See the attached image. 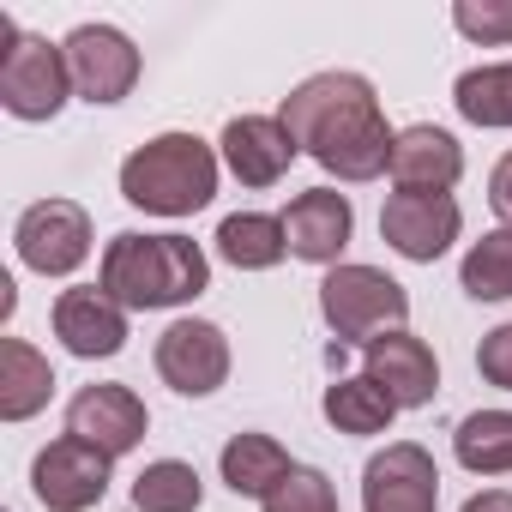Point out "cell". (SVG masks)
<instances>
[{"label":"cell","mask_w":512,"mask_h":512,"mask_svg":"<svg viewBox=\"0 0 512 512\" xmlns=\"http://www.w3.org/2000/svg\"><path fill=\"white\" fill-rule=\"evenodd\" d=\"M278 121L296 139V151H308L338 181H374V175L392 169L398 133L386 127L380 97H374V85L362 73H314V79H302L284 97Z\"/></svg>","instance_id":"cell-1"},{"label":"cell","mask_w":512,"mask_h":512,"mask_svg":"<svg viewBox=\"0 0 512 512\" xmlns=\"http://www.w3.org/2000/svg\"><path fill=\"white\" fill-rule=\"evenodd\" d=\"M211 284V260L205 247L187 241V235H115L103 247V272H97V290L121 308H181L193 296H205Z\"/></svg>","instance_id":"cell-2"},{"label":"cell","mask_w":512,"mask_h":512,"mask_svg":"<svg viewBox=\"0 0 512 512\" xmlns=\"http://www.w3.org/2000/svg\"><path fill=\"white\" fill-rule=\"evenodd\" d=\"M217 193V151L199 133H157L121 163V199L157 217H193Z\"/></svg>","instance_id":"cell-3"},{"label":"cell","mask_w":512,"mask_h":512,"mask_svg":"<svg viewBox=\"0 0 512 512\" xmlns=\"http://www.w3.org/2000/svg\"><path fill=\"white\" fill-rule=\"evenodd\" d=\"M320 314L338 332V344H368V338L404 326L410 290L398 278H386L380 266H332L320 284Z\"/></svg>","instance_id":"cell-4"},{"label":"cell","mask_w":512,"mask_h":512,"mask_svg":"<svg viewBox=\"0 0 512 512\" xmlns=\"http://www.w3.org/2000/svg\"><path fill=\"white\" fill-rule=\"evenodd\" d=\"M0 37H7V55H0V103L19 121H55L73 73H67V49H55L49 37H25L13 19H0Z\"/></svg>","instance_id":"cell-5"},{"label":"cell","mask_w":512,"mask_h":512,"mask_svg":"<svg viewBox=\"0 0 512 512\" xmlns=\"http://www.w3.org/2000/svg\"><path fill=\"white\" fill-rule=\"evenodd\" d=\"M13 241H19V260H25L31 272L67 278V272H79V266L91 260V217H85V205H73V199H37V205L19 217Z\"/></svg>","instance_id":"cell-6"},{"label":"cell","mask_w":512,"mask_h":512,"mask_svg":"<svg viewBox=\"0 0 512 512\" xmlns=\"http://www.w3.org/2000/svg\"><path fill=\"white\" fill-rule=\"evenodd\" d=\"M109 452H97L91 440H79V434H61V440H49L43 452H37V464H31V488H37V500L49 506V512H85V506H97L103 494H109Z\"/></svg>","instance_id":"cell-7"},{"label":"cell","mask_w":512,"mask_h":512,"mask_svg":"<svg viewBox=\"0 0 512 512\" xmlns=\"http://www.w3.org/2000/svg\"><path fill=\"white\" fill-rule=\"evenodd\" d=\"M362 512H440V470L428 446L392 440L362 470Z\"/></svg>","instance_id":"cell-8"},{"label":"cell","mask_w":512,"mask_h":512,"mask_svg":"<svg viewBox=\"0 0 512 512\" xmlns=\"http://www.w3.org/2000/svg\"><path fill=\"white\" fill-rule=\"evenodd\" d=\"M458 229H464V211L452 193H392L380 211V235L392 241V253H404L416 266H434L458 241Z\"/></svg>","instance_id":"cell-9"},{"label":"cell","mask_w":512,"mask_h":512,"mask_svg":"<svg viewBox=\"0 0 512 512\" xmlns=\"http://www.w3.org/2000/svg\"><path fill=\"white\" fill-rule=\"evenodd\" d=\"M67 73L85 103H121L139 85V49L115 25H79L67 43Z\"/></svg>","instance_id":"cell-10"},{"label":"cell","mask_w":512,"mask_h":512,"mask_svg":"<svg viewBox=\"0 0 512 512\" xmlns=\"http://www.w3.org/2000/svg\"><path fill=\"white\" fill-rule=\"evenodd\" d=\"M157 374L181 398H211L229 380V338L211 320H175L157 338Z\"/></svg>","instance_id":"cell-11"},{"label":"cell","mask_w":512,"mask_h":512,"mask_svg":"<svg viewBox=\"0 0 512 512\" xmlns=\"http://www.w3.org/2000/svg\"><path fill=\"white\" fill-rule=\"evenodd\" d=\"M362 362H368V380L398 404V410H422V404H434V392H440V362H434V350L416 338V332H380V338H368L362 344Z\"/></svg>","instance_id":"cell-12"},{"label":"cell","mask_w":512,"mask_h":512,"mask_svg":"<svg viewBox=\"0 0 512 512\" xmlns=\"http://www.w3.org/2000/svg\"><path fill=\"white\" fill-rule=\"evenodd\" d=\"M145 428H151V416H145V404H139L133 386H85V392L67 404V434L91 440V446L109 452V458L133 452V446L145 440Z\"/></svg>","instance_id":"cell-13"},{"label":"cell","mask_w":512,"mask_h":512,"mask_svg":"<svg viewBox=\"0 0 512 512\" xmlns=\"http://www.w3.org/2000/svg\"><path fill=\"white\" fill-rule=\"evenodd\" d=\"M350 229H356V211L344 193L332 187H308L290 199L284 211V235H290V253L308 266H338V253L350 247Z\"/></svg>","instance_id":"cell-14"},{"label":"cell","mask_w":512,"mask_h":512,"mask_svg":"<svg viewBox=\"0 0 512 512\" xmlns=\"http://www.w3.org/2000/svg\"><path fill=\"white\" fill-rule=\"evenodd\" d=\"M223 163L241 187H278L284 169L296 163V139L284 133L278 115H235L223 127Z\"/></svg>","instance_id":"cell-15"},{"label":"cell","mask_w":512,"mask_h":512,"mask_svg":"<svg viewBox=\"0 0 512 512\" xmlns=\"http://www.w3.org/2000/svg\"><path fill=\"white\" fill-rule=\"evenodd\" d=\"M55 338H61L73 356H85V362L115 356V350L127 344V308L109 302L97 284H91V290H61V296H55Z\"/></svg>","instance_id":"cell-16"},{"label":"cell","mask_w":512,"mask_h":512,"mask_svg":"<svg viewBox=\"0 0 512 512\" xmlns=\"http://www.w3.org/2000/svg\"><path fill=\"white\" fill-rule=\"evenodd\" d=\"M464 175V145L446 127H404L392 145V181L398 193H446Z\"/></svg>","instance_id":"cell-17"},{"label":"cell","mask_w":512,"mask_h":512,"mask_svg":"<svg viewBox=\"0 0 512 512\" xmlns=\"http://www.w3.org/2000/svg\"><path fill=\"white\" fill-rule=\"evenodd\" d=\"M217 253L235 266V272H272L284 253H290V235H284V217H266V211H235L217 223Z\"/></svg>","instance_id":"cell-18"},{"label":"cell","mask_w":512,"mask_h":512,"mask_svg":"<svg viewBox=\"0 0 512 512\" xmlns=\"http://www.w3.org/2000/svg\"><path fill=\"white\" fill-rule=\"evenodd\" d=\"M49 392H55L49 356H37L25 338H7V344H0V416H7V422H25V416H37V410L49 404Z\"/></svg>","instance_id":"cell-19"},{"label":"cell","mask_w":512,"mask_h":512,"mask_svg":"<svg viewBox=\"0 0 512 512\" xmlns=\"http://www.w3.org/2000/svg\"><path fill=\"white\" fill-rule=\"evenodd\" d=\"M223 482H229V494H247V500H266L296 464H290V452L272 440V434H235L229 446H223Z\"/></svg>","instance_id":"cell-20"},{"label":"cell","mask_w":512,"mask_h":512,"mask_svg":"<svg viewBox=\"0 0 512 512\" xmlns=\"http://www.w3.org/2000/svg\"><path fill=\"white\" fill-rule=\"evenodd\" d=\"M320 410H326V422H332L338 434H386L392 416H398V404H392L368 374H362V380H332L326 398H320Z\"/></svg>","instance_id":"cell-21"},{"label":"cell","mask_w":512,"mask_h":512,"mask_svg":"<svg viewBox=\"0 0 512 512\" xmlns=\"http://www.w3.org/2000/svg\"><path fill=\"white\" fill-rule=\"evenodd\" d=\"M452 452L476 476H506L512 470V410H476V416H464L458 434H452Z\"/></svg>","instance_id":"cell-22"},{"label":"cell","mask_w":512,"mask_h":512,"mask_svg":"<svg viewBox=\"0 0 512 512\" xmlns=\"http://www.w3.org/2000/svg\"><path fill=\"white\" fill-rule=\"evenodd\" d=\"M199 500H205V482L181 458H157L133 476V506L139 512H199Z\"/></svg>","instance_id":"cell-23"},{"label":"cell","mask_w":512,"mask_h":512,"mask_svg":"<svg viewBox=\"0 0 512 512\" xmlns=\"http://www.w3.org/2000/svg\"><path fill=\"white\" fill-rule=\"evenodd\" d=\"M452 103H458V115L476 121V127H512V61L458 73Z\"/></svg>","instance_id":"cell-24"},{"label":"cell","mask_w":512,"mask_h":512,"mask_svg":"<svg viewBox=\"0 0 512 512\" xmlns=\"http://www.w3.org/2000/svg\"><path fill=\"white\" fill-rule=\"evenodd\" d=\"M458 284L464 296L476 302H506L512 296V229H488L458 266Z\"/></svg>","instance_id":"cell-25"},{"label":"cell","mask_w":512,"mask_h":512,"mask_svg":"<svg viewBox=\"0 0 512 512\" xmlns=\"http://www.w3.org/2000/svg\"><path fill=\"white\" fill-rule=\"evenodd\" d=\"M266 512H338V488L320 476V470H308V464H296L266 500H260Z\"/></svg>","instance_id":"cell-26"},{"label":"cell","mask_w":512,"mask_h":512,"mask_svg":"<svg viewBox=\"0 0 512 512\" xmlns=\"http://www.w3.org/2000/svg\"><path fill=\"white\" fill-rule=\"evenodd\" d=\"M452 25L470 37V43H488V49H506L512 43V0H458L452 7Z\"/></svg>","instance_id":"cell-27"},{"label":"cell","mask_w":512,"mask_h":512,"mask_svg":"<svg viewBox=\"0 0 512 512\" xmlns=\"http://www.w3.org/2000/svg\"><path fill=\"white\" fill-rule=\"evenodd\" d=\"M476 368H482V380H488V386L512 392V326H494V332L482 338V350H476Z\"/></svg>","instance_id":"cell-28"},{"label":"cell","mask_w":512,"mask_h":512,"mask_svg":"<svg viewBox=\"0 0 512 512\" xmlns=\"http://www.w3.org/2000/svg\"><path fill=\"white\" fill-rule=\"evenodd\" d=\"M488 205L506 217V229H512V151L494 163V175H488Z\"/></svg>","instance_id":"cell-29"},{"label":"cell","mask_w":512,"mask_h":512,"mask_svg":"<svg viewBox=\"0 0 512 512\" xmlns=\"http://www.w3.org/2000/svg\"><path fill=\"white\" fill-rule=\"evenodd\" d=\"M458 512H512V494H506V488H482V494H470Z\"/></svg>","instance_id":"cell-30"}]
</instances>
